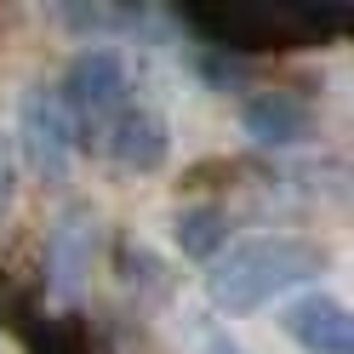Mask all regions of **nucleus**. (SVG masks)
<instances>
[{
    "label": "nucleus",
    "instance_id": "1",
    "mask_svg": "<svg viewBox=\"0 0 354 354\" xmlns=\"http://www.w3.org/2000/svg\"><path fill=\"white\" fill-rule=\"evenodd\" d=\"M320 274V252L297 234H252V240H234L212 257L206 269V292L223 315H252V308L274 303L280 292L315 280Z\"/></svg>",
    "mask_w": 354,
    "mask_h": 354
},
{
    "label": "nucleus",
    "instance_id": "2",
    "mask_svg": "<svg viewBox=\"0 0 354 354\" xmlns=\"http://www.w3.org/2000/svg\"><path fill=\"white\" fill-rule=\"evenodd\" d=\"M189 24H201L212 46L263 52L320 40V29H348V12H303V6H189Z\"/></svg>",
    "mask_w": 354,
    "mask_h": 354
},
{
    "label": "nucleus",
    "instance_id": "3",
    "mask_svg": "<svg viewBox=\"0 0 354 354\" xmlns=\"http://www.w3.org/2000/svg\"><path fill=\"white\" fill-rule=\"evenodd\" d=\"M57 103L69 109V120L86 131H103L109 120L120 115V109H131V75L126 63L115 52H80L69 69H63V86H52Z\"/></svg>",
    "mask_w": 354,
    "mask_h": 354
},
{
    "label": "nucleus",
    "instance_id": "4",
    "mask_svg": "<svg viewBox=\"0 0 354 354\" xmlns=\"http://www.w3.org/2000/svg\"><path fill=\"white\" fill-rule=\"evenodd\" d=\"M17 143H24V160L40 177H63L80 149V126L69 120V109L57 103L52 86H29L17 97Z\"/></svg>",
    "mask_w": 354,
    "mask_h": 354
},
{
    "label": "nucleus",
    "instance_id": "5",
    "mask_svg": "<svg viewBox=\"0 0 354 354\" xmlns=\"http://www.w3.org/2000/svg\"><path fill=\"white\" fill-rule=\"evenodd\" d=\"M240 126H246V138L263 143V149H292L303 143L308 131H315V115H308V103L297 92H286V86H263L240 103Z\"/></svg>",
    "mask_w": 354,
    "mask_h": 354
},
{
    "label": "nucleus",
    "instance_id": "6",
    "mask_svg": "<svg viewBox=\"0 0 354 354\" xmlns=\"http://www.w3.org/2000/svg\"><path fill=\"white\" fill-rule=\"evenodd\" d=\"M280 331L297 348H308V354H354V320H348V308L337 297H320V292L286 303Z\"/></svg>",
    "mask_w": 354,
    "mask_h": 354
},
{
    "label": "nucleus",
    "instance_id": "7",
    "mask_svg": "<svg viewBox=\"0 0 354 354\" xmlns=\"http://www.w3.org/2000/svg\"><path fill=\"white\" fill-rule=\"evenodd\" d=\"M103 149H109V160L126 166V171H160L166 166V126H160V115H149V109H120V115L103 126Z\"/></svg>",
    "mask_w": 354,
    "mask_h": 354
},
{
    "label": "nucleus",
    "instance_id": "8",
    "mask_svg": "<svg viewBox=\"0 0 354 354\" xmlns=\"http://www.w3.org/2000/svg\"><path fill=\"white\" fill-rule=\"evenodd\" d=\"M177 246H183L194 263H212L217 252H223V240H229V217L217 212V206H189V212H177Z\"/></svg>",
    "mask_w": 354,
    "mask_h": 354
},
{
    "label": "nucleus",
    "instance_id": "9",
    "mask_svg": "<svg viewBox=\"0 0 354 354\" xmlns=\"http://www.w3.org/2000/svg\"><path fill=\"white\" fill-rule=\"evenodd\" d=\"M12 194H17V154L6 143V131H0V212L12 206Z\"/></svg>",
    "mask_w": 354,
    "mask_h": 354
},
{
    "label": "nucleus",
    "instance_id": "10",
    "mask_svg": "<svg viewBox=\"0 0 354 354\" xmlns=\"http://www.w3.org/2000/svg\"><path fill=\"white\" fill-rule=\"evenodd\" d=\"M206 348H212V354H240V348H234V343H229V337H212V343H206Z\"/></svg>",
    "mask_w": 354,
    "mask_h": 354
}]
</instances>
